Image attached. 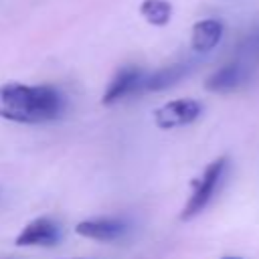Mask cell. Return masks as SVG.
Returning <instances> with one entry per match:
<instances>
[{
    "label": "cell",
    "mask_w": 259,
    "mask_h": 259,
    "mask_svg": "<svg viewBox=\"0 0 259 259\" xmlns=\"http://www.w3.org/2000/svg\"><path fill=\"white\" fill-rule=\"evenodd\" d=\"M65 111V97L51 85H0V117L16 123H45Z\"/></svg>",
    "instance_id": "1"
},
{
    "label": "cell",
    "mask_w": 259,
    "mask_h": 259,
    "mask_svg": "<svg viewBox=\"0 0 259 259\" xmlns=\"http://www.w3.org/2000/svg\"><path fill=\"white\" fill-rule=\"evenodd\" d=\"M227 166H229V160L225 156H221V158L212 160L204 168V172L200 174V178L194 182V190H192L190 198L186 200V204H184V208L180 212V219L182 221L194 219L196 214H200L208 206L210 198L214 196V192H217V188H219V184H221V180L225 176Z\"/></svg>",
    "instance_id": "2"
},
{
    "label": "cell",
    "mask_w": 259,
    "mask_h": 259,
    "mask_svg": "<svg viewBox=\"0 0 259 259\" xmlns=\"http://www.w3.org/2000/svg\"><path fill=\"white\" fill-rule=\"evenodd\" d=\"M202 113V103L196 99H174L164 103L154 111V123L160 130L182 127L198 119Z\"/></svg>",
    "instance_id": "3"
},
{
    "label": "cell",
    "mask_w": 259,
    "mask_h": 259,
    "mask_svg": "<svg viewBox=\"0 0 259 259\" xmlns=\"http://www.w3.org/2000/svg\"><path fill=\"white\" fill-rule=\"evenodd\" d=\"M253 71L249 65L233 59L231 63L223 65L219 71H214L208 79H206V89L212 93H231L241 89L243 85H247L253 77Z\"/></svg>",
    "instance_id": "4"
},
{
    "label": "cell",
    "mask_w": 259,
    "mask_h": 259,
    "mask_svg": "<svg viewBox=\"0 0 259 259\" xmlns=\"http://www.w3.org/2000/svg\"><path fill=\"white\" fill-rule=\"evenodd\" d=\"M59 239H61L59 225L49 217H38L28 225H24V229L16 237V245L18 247H36V245L53 247Z\"/></svg>",
    "instance_id": "5"
},
{
    "label": "cell",
    "mask_w": 259,
    "mask_h": 259,
    "mask_svg": "<svg viewBox=\"0 0 259 259\" xmlns=\"http://www.w3.org/2000/svg\"><path fill=\"white\" fill-rule=\"evenodd\" d=\"M146 73L138 67H123L115 73V77L111 79L109 87L105 89L103 97H101V103L103 105H111L127 95H134V93H142V81H144Z\"/></svg>",
    "instance_id": "6"
},
{
    "label": "cell",
    "mask_w": 259,
    "mask_h": 259,
    "mask_svg": "<svg viewBox=\"0 0 259 259\" xmlns=\"http://www.w3.org/2000/svg\"><path fill=\"white\" fill-rule=\"evenodd\" d=\"M127 227L119 219H89V221H81L75 225L77 235L85 239H93V241H103V243L121 239Z\"/></svg>",
    "instance_id": "7"
},
{
    "label": "cell",
    "mask_w": 259,
    "mask_h": 259,
    "mask_svg": "<svg viewBox=\"0 0 259 259\" xmlns=\"http://www.w3.org/2000/svg\"><path fill=\"white\" fill-rule=\"evenodd\" d=\"M190 73V63H174L168 67H162L150 75L144 77L142 81V91H162L166 87L176 85L182 77Z\"/></svg>",
    "instance_id": "8"
},
{
    "label": "cell",
    "mask_w": 259,
    "mask_h": 259,
    "mask_svg": "<svg viewBox=\"0 0 259 259\" xmlns=\"http://www.w3.org/2000/svg\"><path fill=\"white\" fill-rule=\"evenodd\" d=\"M223 36V22L214 18L198 20L192 26V49L196 53H208L212 51Z\"/></svg>",
    "instance_id": "9"
},
{
    "label": "cell",
    "mask_w": 259,
    "mask_h": 259,
    "mask_svg": "<svg viewBox=\"0 0 259 259\" xmlns=\"http://www.w3.org/2000/svg\"><path fill=\"white\" fill-rule=\"evenodd\" d=\"M235 59L249 65L251 69H255L259 65V26H255L241 38V42L237 45V51H235Z\"/></svg>",
    "instance_id": "10"
},
{
    "label": "cell",
    "mask_w": 259,
    "mask_h": 259,
    "mask_svg": "<svg viewBox=\"0 0 259 259\" xmlns=\"http://www.w3.org/2000/svg\"><path fill=\"white\" fill-rule=\"evenodd\" d=\"M140 14L156 26H164L172 16V6L166 0H144L140 4Z\"/></svg>",
    "instance_id": "11"
},
{
    "label": "cell",
    "mask_w": 259,
    "mask_h": 259,
    "mask_svg": "<svg viewBox=\"0 0 259 259\" xmlns=\"http://www.w3.org/2000/svg\"><path fill=\"white\" fill-rule=\"evenodd\" d=\"M223 259H241V257H223Z\"/></svg>",
    "instance_id": "12"
}]
</instances>
